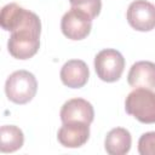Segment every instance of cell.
Instances as JSON below:
<instances>
[{"label":"cell","instance_id":"cell-4","mask_svg":"<svg viewBox=\"0 0 155 155\" xmlns=\"http://www.w3.org/2000/svg\"><path fill=\"white\" fill-rule=\"evenodd\" d=\"M1 28L6 31H16L24 28H39L41 29V21L39 16L16 2L5 5L0 13Z\"/></svg>","mask_w":155,"mask_h":155},{"label":"cell","instance_id":"cell-14","mask_svg":"<svg viewBox=\"0 0 155 155\" xmlns=\"http://www.w3.org/2000/svg\"><path fill=\"white\" fill-rule=\"evenodd\" d=\"M71 7L86 12L92 19L96 18L102 10V0H69Z\"/></svg>","mask_w":155,"mask_h":155},{"label":"cell","instance_id":"cell-2","mask_svg":"<svg viewBox=\"0 0 155 155\" xmlns=\"http://www.w3.org/2000/svg\"><path fill=\"white\" fill-rule=\"evenodd\" d=\"M125 110L142 124H155V92L134 88L125 99Z\"/></svg>","mask_w":155,"mask_h":155},{"label":"cell","instance_id":"cell-12","mask_svg":"<svg viewBox=\"0 0 155 155\" xmlns=\"http://www.w3.org/2000/svg\"><path fill=\"white\" fill-rule=\"evenodd\" d=\"M131 145V133L124 127H115L110 130L105 136L104 149L110 155H125L130 151Z\"/></svg>","mask_w":155,"mask_h":155},{"label":"cell","instance_id":"cell-5","mask_svg":"<svg viewBox=\"0 0 155 155\" xmlns=\"http://www.w3.org/2000/svg\"><path fill=\"white\" fill-rule=\"evenodd\" d=\"M125 69L124 56L114 48H104L94 57V70L97 76L104 82L117 81Z\"/></svg>","mask_w":155,"mask_h":155},{"label":"cell","instance_id":"cell-3","mask_svg":"<svg viewBox=\"0 0 155 155\" xmlns=\"http://www.w3.org/2000/svg\"><path fill=\"white\" fill-rule=\"evenodd\" d=\"M40 34L39 28H24L12 31L8 41V53L16 59H29L36 54L40 48Z\"/></svg>","mask_w":155,"mask_h":155},{"label":"cell","instance_id":"cell-10","mask_svg":"<svg viewBox=\"0 0 155 155\" xmlns=\"http://www.w3.org/2000/svg\"><path fill=\"white\" fill-rule=\"evenodd\" d=\"M61 81L63 85L70 88L84 87L90 78V70L87 64L81 59H70L61 68Z\"/></svg>","mask_w":155,"mask_h":155},{"label":"cell","instance_id":"cell-6","mask_svg":"<svg viewBox=\"0 0 155 155\" xmlns=\"http://www.w3.org/2000/svg\"><path fill=\"white\" fill-rule=\"evenodd\" d=\"M92 29V18L84 11L71 7L61 19V30L70 40H82Z\"/></svg>","mask_w":155,"mask_h":155},{"label":"cell","instance_id":"cell-8","mask_svg":"<svg viewBox=\"0 0 155 155\" xmlns=\"http://www.w3.org/2000/svg\"><path fill=\"white\" fill-rule=\"evenodd\" d=\"M59 116L63 124L81 121L91 125L94 119V109L92 104L84 98H71L62 105Z\"/></svg>","mask_w":155,"mask_h":155},{"label":"cell","instance_id":"cell-1","mask_svg":"<svg viewBox=\"0 0 155 155\" xmlns=\"http://www.w3.org/2000/svg\"><path fill=\"white\" fill-rule=\"evenodd\" d=\"M38 81L28 70L13 71L5 82V93L8 101L16 104H27L36 94Z\"/></svg>","mask_w":155,"mask_h":155},{"label":"cell","instance_id":"cell-9","mask_svg":"<svg viewBox=\"0 0 155 155\" xmlns=\"http://www.w3.org/2000/svg\"><path fill=\"white\" fill-rule=\"evenodd\" d=\"M90 138V125L81 121L64 122L57 132L58 142L65 148H80Z\"/></svg>","mask_w":155,"mask_h":155},{"label":"cell","instance_id":"cell-13","mask_svg":"<svg viewBox=\"0 0 155 155\" xmlns=\"http://www.w3.org/2000/svg\"><path fill=\"white\" fill-rule=\"evenodd\" d=\"M24 134L15 125H4L0 128V150L1 153H13L23 147Z\"/></svg>","mask_w":155,"mask_h":155},{"label":"cell","instance_id":"cell-11","mask_svg":"<svg viewBox=\"0 0 155 155\" xmlns=\"http://www.w3.org/2000/svg\"><path fill=\"white\" fill-rule=\"evenodd\" d=\"M127 82L133 88H155V63L139 61L132 64L127 74Z\"/></svg>","mask_w":155,"mask_h":155},{"label":"cell","instance_id":"cell-15","mask_svg":"<svg viewBox=\"0 0 155 155\" xmlns=\"http://www.w3.org/2000/svg\"><path fill=\"white\" fill-rule=\"evenodd\" d=\"M138 153L140 155H155V131L145 132L139 137Z\"/></svg>","mask_w":155,"mask_h":155},{"label":"cell","instance_id":"cell-7","mask_svg":"<svg viewBox=\"0 0 155 155\" xmlns=\"http://www.w3.org/2000/svg\"><path fill=\"white\" fill-rule=\"evenodd\" d=\"M126 18L138 31H150L155 28V5L148 0H134L128 5Z\"/></svg>","mask_w":155,"mask_h":155}]
</instances>
